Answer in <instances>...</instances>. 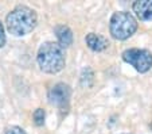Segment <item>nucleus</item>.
Returning <instances> with one entry per match:
<instances>
[{"label": "nucleus", "mask_w": 152, "mask_h": 134, "mask_svg": "<svg viewBox=\"0 0 152 134\" xmlns=\"http://www.w3.org/2000/svg\"><path fill=\"white\" fill-rule=\"evenodd\" d=\"M123 60L140 73L148 72L152 68V53L147 49H126L123 52Z\"/></svg>", "instance_id": "20e7f679"}, {"label": "nucleus", "mask_w": 152, "mask_h": 134, "mask_svg": "<svg viewBox=\"0 0 152 134\" xmlns=\"http://www.w3.org/2000/svg\"><path fill=\"white\" fill-rule=\"evenodd\" d=\"M34 121L37 126H42L45 123V111L42 108H37L34 111Z\"/></svg>", "instance_id": "1a4fd4ad"}, {"label": "nucleus", "mask_w": 152, "mask_h": 134, "mask_svg": "<svg viewBox=\"0 0 152 134\" xmlns=\"http://www.w3.org/2000/svg\"><path fill=\"white\" fill-rule=\"evenodd\" d=\"M132 10L140 21H152V0H137L133 3Z\"/></svg>", "instance_id": "423d86ee"}, {"label": "nucleus", "mask_w": 152, "mask_h": 134, "mask_svg": "<svg viewBox=\"0 0 152 134\" xmlns=\"http://www.w3.org/2000/svg\"><path fill=\"white\" fill-rule=\"evenodd\" d=\"M70 95H72V90L69 85L65 83H58L49 90L47 98L51 104L57 106V107H65L69 104Z\"/></svg>", "instance_id": "39448f33"}, {"label": "nucleus", "mask_w": 152, "mask_h": 134, "mask_svg": "<svg viewBox=\"0 0 152 134\" xmlns=\"http://www.w3.org/2000/svg\"><path fill=\"white\" fill-rule=\"evenodd\" d=\"M110 34L115 39L125 41L129 37H132L137 30V21L132 14L126 11L115 12L109 22Z\"/></svg>", "instance_id": "7ed1b4c3"}, {"label": "nucleus", "mask_w": 152, "mask_h": 134, "mask_svg": "<svg viewBox=\"0 0 152 134\" xmlns=\"http://www.w3.org/2000/svg\"><path fill=\"white\" fill-rule=\"evenodd\" d=\"M3 134H27V133L19 126H10V127L4 129Z\"/></svg>", "instance_id": "9d476101"}, {"label": "nucleus", "mask_w": 152, "mask_h": 134, "mask_svg": "<svg viewBox=\"0 0 152 134\" xmlns=\"http://www.w3.org/2000/svg\"><path fill=\"white\" fill-rule=\"evenodd\" d=\"M6 44V33H4V27L0 22V47H3Z\"/></svg>", "instance_id": "9b49d317"}, {"label": "nucleus", "mask_w": 152, "mask_h": 134, "mask_svg": "<svg viewBox=\"0 0 152 134\" xmlns=\"http://www.w3.org/2000/svg\"><path fill=\"white\" fill-rule=\"evenodd\" d=\"M55 35L58 38L57 44L59 45L61 47H69L70 45L73 44V31L65 24H59L54 29Z\"/></svg>", "instance_id": "6e6552de"}, {"label": "nucleus", "mask_w": 152, "mask_h": 134, "mask_svg": "<svg viewBox=\"0 0 152 134\" xmlns=\"http://www.w3.org/2000/svg\"><path fill=\"white\" fill-rule=\"evenodd\" d=\"M37 61L40 70L45 73L54 75L61 72L66 64L63 47H61L57 42H45L38 50Z\"/></svg>", "instance_id": "f03ea898"}, {"label": "nucleus", "mask_w": 152, "mask_h": 134, "mask_svg": "<svg viewBox=\"0 0 152 134\" xmlns=\"http://www.w3.org/2000/svg\"><path fill=\"white\" fill-rule=\"evenodd\" d=\"M86 45L94 52H102L108 47V39L100 34H94V33H89L85 38Z\"/></svg>", "instance_id": "0eeeda50"}, {"label": "nucleus", "mask_w": 152, "mask_h": 134, "mask_svg": "<svg viewBox=\"0 0 152 134\" xmlns=\"http://www.w3.org/2000/svg\"><path fill=\"white\" fill-rule=\"evenodd\" d=\"M37 14L27 6H16L6 18L7 30L15 37H23L37 26Z\"/></svg>", "instance_id": "f257e3e1"}]
</instances>
